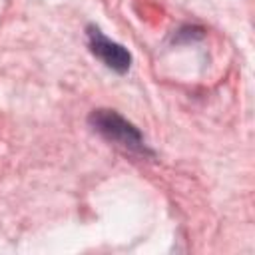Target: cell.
Returning <instances> with one entry per match:
<instances>
[{
    "label": "cell",
    "mask_w": 255,
    "mask_h": 255,
    "mask_svg": "<svg viewBox=\"0 0 255 255\" xmlns=\"http://www.w3.org/2000/svg\"><path fill=\"white\" fill-rule=\"evenodd\" d=\"M90 126L108 141L135 153H145V141L141 131L114 110H94L90 114Z\"/></svg>",
    "instance_id": "6da1fadb"
},
{
    "label": "cell",
    "mask_w": 255,
    "mask_h": 255,
    "mask_svg": "<svg viewBox=\"0 0 255 255\" xmlns=\"http://www.w3.org/2000/svg\"><path fill=\"white\" fill-rule=\"evenodd\" d=\"M88 46H90L92 54L96 58H100L110 70H114L118 74H124L129 70V64H131L129 52L122 44L106 38L100 28L88 26Z\"/></svg>",
    "instance_id": "7a4b0ae2"
}]
</instances>
